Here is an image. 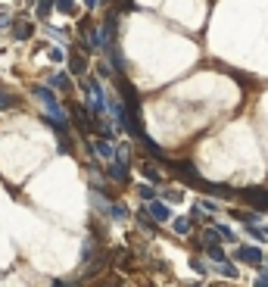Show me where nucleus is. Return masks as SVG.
I'll return each mask as SVG.
<instances>
[{
  "label": "nucleus",
  "instance_id": "obj_5",
  "mask_svg": "<svg viewBox=\"0 0 268 287\" xmlns=\"http://www.w3.org/2000/svg\"><path fill=\"white\" fill-rule=\"evenodd\" d=\"M31 35H35V25H31V22H16V28H13L16 41H28Z\"/></svg>",
  "mask_w": 268,
  "mask_h": 287
},
{
  "label": "nucleus",
  "instance_id": "obj_7",
  "mask_svg": "<svg viewBox=\"0 0 268 287\" xmlns=\"http://www.w3.org/2000/svg\"><path fill=\"white\" fill-rule=\"evenodd\" d=\"M53 6H56V0H41V3H38V19H47Z\"/></svg>",
  "mask_w": 268,
  "mask_h": 287
},
{
  "label": "nucleus",
  "instance_id": "obj_24",
  "mask_svg": "<svg viewBox=\"0 0 268 287\" xmlns=\"http://www.w3.org/2000/svg\"><path fill=\"white\" fill-rule=\"evenodd\" d=\"M256 284H259V287H262V284H268V272H265L262 278H256Z\"/></svg>",
  "mask_w": 268,
  "mask_h": 287
},
{
  "label": "nucleus",
  "instance_id": "obj_23",
  "mask_svg": "<svg viewBox=\"0 0 268 287\" xmlns=\"http://www.w3.org/2000/svg\"><path fill=\"white\" fill-rule=\"evenodd\" d=\"M203 206L209 209V213H215V209H219V203H215V200H203Z\"/></svg>",
  "mask_w": 268,
  "mask_h": 287
},
{
  "label": "nucleus",
  "instance_id": "obj_12",
  "mask_svg": "<svg viewBox=\"0 0 268 287\" xmlns=\"http://www.w3.org/2000/svg\"><path fill=\"white\" fill-rule=\"evenodd\" d=\"M56 10H60V13H75V0H56Z\"/></svg>",
  "mask_w": 268,
  "mask_h": 287
},
{
  "label": "nucleus",
  "instance_id": "obj_6",
  "mask_svg": "<svg viewBox=\"0 0 268 287\" xmlns=\"http://www.w3.org/2000/svg\"><path fill=\"white\" fill-rule=\"evenodd\" d=\"M150 215L159 218V222H165V218H169V206L165 203H150Z\"/></svg>",
  "mask_w": 268,
  "mask_h": 287
},
{
  "label": "nucleus",
  "instance_id": "obj_15",
  "mask_svg": "<svg viewBox=\"0 0 268 287\" xmlns=\"http://www.w3.org/2000/svg\"><path fill=\"white\" fill-rule=\"evenodd\" d=\"M94 147H97V153H100V156H112V147H110V144H106V141L94 144Z\"/></svg>",
  "mask_w": 268,
  "mask_h": 287
},
{
  "label": "nucleus",
  "instance_id": "obj_9",
  "mask_svg": "<svg viewBox=\"0 0 268 287\" xmlns=\"http://www.w3.org/2000/svg\"><path fill=\"white\" fill-rule=\"evenodd\" d=\"M140 172L147 175V181H159V178H162V175H159V168H156V166H147V163L140 166Z\"/></svg>",
  "mask_w": 268,
  "mask_h": 287
},
{
  "label": "nucleus",
  "instance_id": "obj_16",
  "mask_svg": "<svg viewBox=\"0 0 268 287\" xmlns=\"http://www.w3.org/2000/svg\"><path fill=\"white\" fill-rule=\"evenodd\" d=\"M110 213H112V218H125V215H128V209L119 206V203H112V206H110Z\"/></svg>",
  "mask_w": 268,
  "mask_h": 287
},
{
  "label": "nucleus",
  "instance_id": "obj_1",
  "mask_svg": "<svg viewBox=\"0 0 268 287\" xmlns=\"http://www.w3.org/2000/svg\"><path fill=\"white\" fill-rule=\"evenodd\" d=\"M240 197H244L246 203H253L256 209H268V191H259V188H244V191H240Z\"/></svg>",
  "mask_w": 268,
  "mask_h": 287
},
{
  "label": "nucleus",
  "instance_id": "obj_18",
  "mask_svg": "<svg viewBox=\"0 0 268 287\" xmlns=\"http://www.w3.org/2000/svg\"><path fill=\"white\" fill-rule=\"evenodd\" d=\"M222 238H219V231H206L203 234V243H206V247H209V243H219Z\"/></svg>",
  "mask_w": 268,
  "mask_h": 287
},
{
  "label": "nucleus",
  "instance_id": "obj_17",
  "mask_svg": "<svg viewBox=\"0 0 268 287\" xmlns=\"http://www.w3.org/2000/svg\"><path fill=\"white\" fill-rule=\"evenodd\" d=\"M13 94H6V91H0V109H6V106H13Z\"/></svg>",
  "mask_w": 268,
  "mask_h": 287
},
{
  "label": "nucleus",
  "instance_id": "obj_21",
  "mask_svg": "<svg viewBox=\"0 0 268 287\" xmlns=\"http://www.w3.org/2000/svg\"><path fill=\"white\" fill-rule=\"evenodd\" d=\"M50 60H53V63H63V60H66V53H63L60 47H53V50H50Z\"/></svg>",
  "mask_w": 268,
  "mask_h": 287
},
{
  "label": "nucleus",
  "instance_id": "obj_22",
  "mask_svg": "<svg viewBox=\"0 0 268 287\" xmlns=\"http://www.w3.org/2000/svg\"><path fill=\"white\" fill-rule=\"evenodd\" d=\"M190 265H194V272H197V275H206V265H203V263H197V256L190 259Z\"/></svg>",
  "mask_w": 268,
  "mask_h": 287
},
{
  "label": "nucleus",
  "instance_id": "obj_4",
  "mask_svg": "<svg viewBox=\"0 0 268 287\" xmlns=\"http://www.w3.org/2000/svg\"><path fill=\"white\" fill-rule=\"evenodd\" d=\"M119 10H112L110 16H106V22H103V38H106V44H112L115 41V28H119Z\"/></svg>",
  "mask_w": 268,
  "mask_h": 287
},
{
  "label": "nucleus",
  "instance_id": "obj_19",
  "mask_svg": "<svg viewBox=\"0 0 268 287\" xmlns=\"http://www.w3.org/2000/svg\"><path fill=\"white\" fill-rule=\"evenodd\" d=\"M140 197H144V200H153V197H156V191L150 188V184H140Z\"/></svg>",
  "mask_w": 268,
  "mask_h": 287
},
{
  "label": "nucleus",
  "instance_id": "obj_2",
  "mask_svg": "<svg viewBox=\"0 0 268 287\" xmlns=\"http://www.w3.org/2000/svg\"><path fill=\"white\" fill-rule=\"evenodd\" d=\"M234 259H240V263H246V265H262V250L259 247H240L237 253H234Z\"/></svg>",
  "mask_w": 268,
  "mask_h": 287
},
{
  "label": "nucleus",
  "instance_id": "obj_3",
  "mask_svg": "<svg viewBox=\"0 0 268 287\" xmlns=\"http://www.w3.org/2000/svg\"><path fill=\"white\" fill-rule=\"evenodd\" d=\"M110 178L119 181V184H128V163H125V159H115L110 166Z\"/></svg>",
  "mask_w": 268,
  "mask_h": 287
},
{
  "label": "nucleus",
  "instance_id": "obj_13",
  "mask_svg": "<svg viewBox=\"0 0 268 287\" xmlns=\"http://www.w3.org/2000/svg\"><path fill=\"white\" fill-rule=\"evenodd\" d=\"M69 66H72V72H75V75H81V72H85V60H81V56H75V53H72Z\"/></svg>",
  "mask_w": 268,
  "mask_h": 287
},
{
  "label": "nucleus",
  "instance_id": "obj_10",
  "mask_svg": "<svg viewBox=\"0 0 268 287\" xmlns=\"http://www.w3.org/2000/svg\"><path fill=\"white\" fill-rule=\"evenodd\" d=\"M50 84H53V88H60V91H66V88H69V78H66L63 72L60 75H50Z\"/></svg>",
  "mask_w": 268,
  "mask_h": 287
},
{
  "label": "nucleus",
  "instance_id": "obj_14",
  "mask_svg": "<svg viewBox=\"0 0 268 287\" xmlns=\"http://www.w3.org/2000/svg\"><path fill=\"white\" fill-rule=\"evenodd\" d=\"M215 231H219V238H222V240H234V231H231V228H224V225H215Z\"/></svg>",
  "mask_w": 268,
  "mask_h": 287
},
{
  "label": "nucleus",
  "instance_id": "obj_20",
  "mask_svg": "<svg viewBox=\"0 0 268 287\" xmlns=\"http://www.w3.org/2000/svg\"><path fill=\"white\" fill-rule=\"evenodd\" d=\"M222 272L228 275V278H237V268H234L231 263H224V259H222Z\"/></svg>",
  "mask_w": 268,
  "mask_h": 287
},
{
  "label": "nucleus",
  "instance_id": "obj_11",
  "mask_svg": "<svg viewBox=\"0 0 268 287\" xmlns=\"http://www.w3.org/2000/svg\"><path fill=\"white\" fill-rule=\"evenodd\" d=\"M137 222H140V225H144V228H147V231H156V225H153V218H150V215H147V209H140V213H137Z\"/></svg>",
  "mask_w": 268,
  "mask_h": 287
},
{
  "label": "nucleus",
  "instance_id": "obj_8",
  "mask_svg": "<svg viewBox=\"0 0 268 287\" xmlns=\"http://www.w3.org/2000/svg\"><path fill=\"white\" fill-rule=\"evenodd\" d=\"M175 234H190V218H175Z\"/></svg>",
  "mask_w": 268,
  "mask_h": 287
},
{
  "label": "nucleus",
  "instance_id": "obj_25",
  "mask_svg": "<svg viewBox=\"0 0 268 287\" xmlns=\"http://www.w3.org/2000/svg\"><path fill=\"white\" fill-rule=\"evenodd\" d=\"M125 6H131V0H125Z\"/></svg>",
  "mask_w": 268,
  "mask_h": 287
}]
</instances>
